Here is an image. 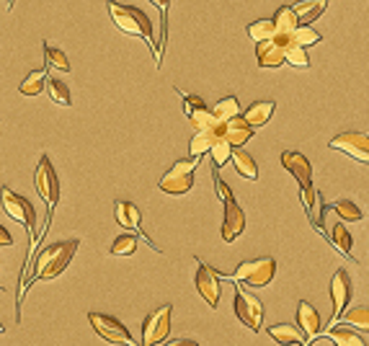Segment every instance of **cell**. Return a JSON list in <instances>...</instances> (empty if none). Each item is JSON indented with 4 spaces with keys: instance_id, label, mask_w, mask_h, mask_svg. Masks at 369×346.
Wrapping results in <instances>:
<instances>
[{
    "instance_id": "cell-32",
    "label": "cell",
    "mask_w": 369,
    "mask_h": 346,
    "mask_svg": "<svg viewBox=\"0 0 369 346\" xmlns=\"http://www.w3.org/2000/svg\"><path fill=\"white\" fill-rule=\"evenodd\" d=\"M189 122L194 124L196 132H214V129L223 124V122H217V119H214V114L207 109V106H205V109L194 111V114L189 117Z\"/></svg>"
},
{
    "instance_id": "cell-40",
    "label": "cell",
    "mask_w": 369,
    "mask_h": 346,
    "mask_svg": "<svg viewBox=\"0 0 369 346\" xmlns=\"http://www.w3.org/2000/svg\"><path fill=\"white\" fill-rule=\"evenodd\" d=\"M214 189H217V197L223 199V202H227V199H233V191H230V186L225 184L223 178L214 173Z\"/></svg>"
},
{
    "instance_id": "cell-1",
    "label": "cell",
    "mask_w": 369,
    "mask_h": 346,
    "mask_svg": "<svg viewBox=\"0 0 369 346\" xmlns=\"http://www.w3.org/2000/svg\"><path fill=\"white\" fill-rule=\"evenodd\" d=\"M80 240L78 238H73V240H59L55 246L49 248H41L37 261H34V271H31V277L23 282V292L26 287H31L34 282H49V279H57L65 269L70 267V261L75 256V251H78Z\"/></svg>"
},
{
    "instance_id": "cell-38",
    "label": "cell",
    "mask_w": 369,
    "mask_h": 346,
    "mask_svg": "<svg viewBox=\"0 0 369 346\" xmlns=\"http://www.w3.org/2000/svg\"><path fill=\"white\" fill-rule=\"evenodd\" d=\"M230 153H233V148L225 142V140H214L212 150H209V155H212V166L217 171L223 169V166H227L230 163Z\"/></svg>"
},
{
    "instance_id": "cell-5",
    "label": "cell",
    "mask_w": 369,
    "mask_h": 346,
    "mask_svg": "<svg viewBox=\"0 0 369 346\" xmlns=\"http://www.w3.org/2000/svg\"><path fill=\"white\" fill-rule=\"evenodd\" d=\"M199 166L196 158H186V160H176L173 169L165 171L163 178L158 181L160 191L171 194V197H184L194 189V171Z\"/></svg>"
},
{
    "instance_id": "cell-39",
    "label": "cell",
    "mask_w": 369,
    "mask_h": 346,
    "mask_svg": "<svg viewBox=\"0 0 369 346\" xmlns=\"http://www.w3.org/2000/svg\"><path fill=\"white\" fill-rule=\"evenodd\" d=\"M199 109H205V101L199 99V96H189V93H184V114L186 117H191V114Z\"/></svg>"
},
{
    "instance_id": "cell-43",
    "label": "cell",
    "mask_w": 369,
    "mask_h": 346,
    "mask_svg": "<svg viewBox=\"0 0 369 346\" xmlns=\"http://www.w3.org/2000/svg\"><path fill=\"white\" fill-rule=\"evenodd\" d=\"M150 3H155L158 8H160V16H163V29H165V10H168V0H150Z\"/></svg>"
},
{
    "instance_id": "cell-4",
    "label": "cell",
    "mask_w": 369,
    "mask_h": 346,
    "mask_svg": "<svg viewBox=\"0 0 369 346\" xmlns=\"http://www.w3.org/2000/svg\"><path fill=\"white\" fill-rule=\"evenodd\" d=\"M0 204H3L6 215H8L10 220H16L19 225H23V228L29 230L31 246H37V243H39V233H37V212H34L29 199L16 194V191H10L8 186H3L0 189Z\"/></svg>"
},
{
    "instance_id": "cell-25",
    "label": "cell",
    "mask_w": 369,
    "mask_h": 346,
    "mask_svg": "<svg viewBox=\"0 0 369 346\" xmlns=\"http://www.w3.org/2000/svg\"><path fill=\"white\" fill-rule=\"evenodd\" d=\"M44 83H47V70H31L29 75L21 80V96H39L44 93Z\"/></svg>"
},
{
    "instance_id": "cell-31",
    "label": "cell",
    "mask_w": 369,
    "mask_h": 346,
    "mask_svg": "<svg viewBox=\"0 0 369 346\" xmlns=\"http://www.w3.org/2000/svg\"><path fill=\"white\" fill-rule=\"evenodd\" d=\"M330 243H333V248H339L346 258H351V246H354V240H351L349 230L343 228L341 222H336L333 230H330Z\"/></svg>"
},
{
    "instance_id": "cell-33",
    "label": "cell",
    "mask_w": 369,
    "mask_h": 346,
    "mask_svg": "<svg viewBox=\"0 0 369 346\" xmlns=\"http://www.w3.org/2000/svg\"><path fill=\"white\" fill-rule=\"evenodd\" d=\"M212 114L217 122H227V119H233V117H240V101L235 99V96H227V99H223L214 106Z\"/></svg>"
},
{
    "instance_id": "cell-20",
    "label": "cell",
    "mask_w": 369,
    "mask_h": 346,
    "mask_svg": "<svg viewBox=\"0 0 369 346\" xmlns=\"http://www.w3.org/2000/svg\"><path fill=\"white\" fill-rule=\"evenodd\" d=\"M214 140H223V124L214 129V132H194V137L189 142V153H191V158H202L207 155L209 150H212Z\"/></svg>"
},
{
    "instance_id": "cell-17",
    "label": "cell",
    "mask_w": 369,
    "mask_h": 346,
    "mask_svg": "<svg viewBox=\"0 0 369 346\" xmlns=\"http://www.w3.org/2000/svg\"><path fill=\"white\" fill-rule=\"evenodd\" d=\"M253 132H256V129L248 127L243 117H233V119H227V122H223V140L233 150L243 148L245 142L253 137Z\"/></svg>"
},
{
    "instance_id": "cell-8",
    "label": "cell",
    "mask_w": 369,
    "mask_h": 346,
    "mask_svg": "<svg viewBox=\"0 0 369 346\" xmlns=\"http://www.w3.org/2000/svg\"><path fill=\"white\" fill-rule=\"evenodd\" d=\"M171 316H173V305L158 307L155 313L145 316L142 323V346H155L163 344L168 334H171Z\"/></svg>"
},
{
    "instance_id": "cell-34",
    "label": "cell",
    "mask_w": 369,
    "mask_h": 346,
    "mask_svg": "<svg viewBox=\"0 0 369 346\" xmlns=\"http://www.w3.org/2000/svg\"><path fill=\"white\" fill-rule=\"evenodd\" d=\"M330 209L339 215V220H343V222H359L364 215H361V209L354 204V202H349V199H341V202H333L330 204Z\"/></svg>"
},
{
    "instance_id": "cell-10",
    "label": "cell",
    "mask_w": 369,
    "mask_h": 346,
    "mask_svg": "<svg viewBox=\"0 0 369 346\" xmlns=\"http://www.w3.org/2000/svg\"><path fill=\"white\" fill-rule=\"evenodd\" d=\"M330 148L346 153L349 158L359 160V163H369V137L364 132H343L330 140Z\"/></svg>"
},
{
    "instance_id": "cell-9",
    "label": "cell",
    "mask_w": 369,
    "mask_h": 346,
    "mask_svg": "<svg viewBox=\"0 0 369 346\" xmlns=\"http://www.w3.org/2000/svg\"><path fill=\"white\" fill-rule=\"evenodd\" d=\"M233 307H235V316L240 318V323L245 328H251V331H258L263 323V305L258 297L248 295L243 287H235V300H233Z\"/></svg>"
},
{
    "instance_id": "cell-22",
    "label": "cell",
    "mask_w": 369,
    "mask_h": 346,
    "mask_svg": "<svg viewBox=\"0 0 369 346\" xmlns=\"http://www.w3.org/2000/svg\"><path fill=\"white\" fill-rule=\"evenodd\" d=\"M269 336L282 346H294V344L305 346V338H302L300 328L292 326V323H276V326H272L269 328Z\"/></svg>"
},
{
    "instance_id": "cell-14",
    "label": "cell",
    "mask_w": 369,
    "mask_h": 346,
    "mask_svg": "<svg viewBox=\"0 0 369 346\" xmlns=\"http://www.w3.org/2000/svg\"><path fill=\"white\" fill-rule=\"evenodd\" d=\"M194 282H196V289H199V295L205 297L207 305L217 307V302H220V279H217V271L207 267L205 261H199Z\"/></svg>"
},
{
    "instance_id": "cell-42",
    "label": "cell",
    "mask_w": 369,
    "mask_h": 346,
    "mask_svg": "<svg viewBox=\"0 0 369 346\" xmlns=\"http://www.w3.org/2000/svg\"><path fill=\"white\" fill-rule=\"evenodd\" d=\"M0 246H13V236L0 225Z\"/></svg>"
},
{
    "instance_id": "cell-3",
    "label": "cell",
    "mask_w": 369,
    "mask_h": 346,
    "mask_svg": "<svg viewBox=\"0 0 369 346\" xmlns=\"http://www.w3.org/2000/svg\"><path fill=\"white\" fill-rule=\"evenodd\" d=\"M227 277L238 282V285H245V287H266L272 285L274 277H276V261L272 256H263V258H251V261H243L240 267L235 269L233 274H223L217 271V279Z\"/></svg>"
},
{
    "instance_id": "cell-35",
    "label": "cell",
    "mask_w": 369,
    "mask_h": 346,
    "mask_svg": "<svg viewBox=\"0 0 369 346\" xmlns=\"http://www.w3.org/2000/svg\"><path fill=\"white\" fill-rule=\"evenodd\" d=\"M44 59H47V68L49 70H59V73H70V59L68 55L57 47H49L44 44Z\"/></svg>"
},
{
    "instance_id": "cell-6",
    "label": "cell",
    "mask_w": 369,
    "mask_h": 346,
    "mask_svg": "<svg viewBox=\"0 0 369 346\" xmlns=\"http://www.w3.org/2000/svg\"><path fill=\"white\" fill-rule=\"evenodd\" d=\"M88 323L93 326L98 336L108 341V344H119V346H137L132 334L126 331V326L122 320H117L114 316H106V313H88Z\"/></svg>"
},
{
    "instance_id": "cell-18",
    "label": "cell",
    "mask_w": 369,
    "mask_h": 346,
    "mask_svg": "<svg viewBox=\"0 0 369 346\" xmlns=\"http://www.w3.org/2000/svg\"><path fill=\"white\" fill-rule=\"evenodd\" d=\"M256 59L261 68H282L284 65V50L276 39L261 41L256 44Z\"/></svg>"
},
{
    "instance_id": "cell-29",
    "label": "cell",
    "mask_w": 369,
    "mask_h": 346,
    "mask_svg": "<svg viewBox=\"0 0 369 346\" xmlns=\"http://www.w3.org/2000/svg\"><path fill=\"white\" fill-rule=\"evenodd\" d=\"M248 37H251L256 44H261V41H269L276 37V29H274V21L272 19H261V21H253L251 26H248Z\"/></svg>"
},
{
    "instance_id": "cell-26",
    "label": "cell",
    "mask_w": 369,
    "mask_h": 346,
    "mask_svg": "<svg viewBox=\"0 0 369 346\" xmlns=\"http://www.w3.org/2000/svg\"><path fill=\"white\" fill-rule=\"evenodd\" d=\"M325 336L333 341V346H367V341L359 334H354V331H349V328L343 326H333Z\"/></svg>"
},
{
    "instance_id": "cell-27",
    "label": "cell",
    "mask_w": 369,
    "mask_h": 346,
    "mask_svg": "<svg viewBox=\"0 0 369 346\" xmlns=\"http://www.w3.org/2000/svg\"><path fill=\"white\" fill-rule=\"evenodd\" d=\"M339 320L343 323V326H354V328H361V331H367V328H369V307L367 305L351 307L349 313H341Z\"/></svg>"
},
{
    "instance_id": "cell-28",
    "label": "cell",
    "mask_w": 369,
    "mask_h": 346,
    "mask_svg": "<svg viewBox=\"0 0 369 346\" xmlns=\"http://www.w3.org/2000/svg\"><path fill=\"white\" fill-rule=\"evenodd\" d=\"M44 93H47V96L55 101V104H59V106H70V104H73L70 88L65 86V83H59V80L47 78V83H44Z\"/></svg>"
},
{
    "instance_id": "cell-19",
    "label": "cell",
    "mask_w": 369,
    "mask_h": 346,
    "mask_svg": "<svg viewBox=\"0 0 369 346\" xmlns=\"http://www.w3.org/2000/svg\"><path fill=\"white\" fill-rule=\"evenodd\" d=\"M274 109H276V104H274V101H256V104H251L248 111L240 114V117L245 119V124H248L251 129H258V127H263L269 119H272Z\"/></svg>"
},
{
    "instance_id": "cell-21",
    "label": "cell",
    "mask_w": 369,
    "mask_h": 346,
    "mask_svg": "<svg viewBox=\"0 0 369 346\" xmlns=\"http://www.w3.org/2000/svg\"><path fill=\"white\" fill-rule=\"evenodd\" d=\"M302 204H305L308 215H310V222L323 233L325 228H323V197H321V191H315L312 186L302 189Z\"/></svg>"
},
{
    "instance_id": "cell-23",
    "label": "cell",
    "mask_w": 369,
    "mask_h": 346,
    "mask_svg": "<svg viewBox=\"0 0 369 346\" xmlns=\"http://www.w3.org/2000/svg\"><path fill=\"white\" fill-rule=\"evenodd\" d=\"M328 6V0H302L297 6H290L292 13L297 16V21H305V23H312L315 19H321L323 10Z\"/></svg>"
},
{
    "instance_id": "cell-36",
    "label": "cell",
    "mask_w": 369,
    "mask_h": 346,
    "mask_svg": "<svg viewBox=\"0 0 369 346\" xmlns=\"http://www.w3.org/2000/svg\"><path fill=\"white\" fill-rule=\"evenodd\" d=\"M137 251V236L124 233L111 243V256H132Z\"/></svg>"
},
{
    "instance_id": "cell-11",
    "label": "cell",
    "mask_w": 369,
    "mask_h": 346,
    "mask_svg": "<svg viewBox=\"0 0 369 346\" xmlns=\"http://www.w3.org/2000/svg\"><path fill=\"white\" fill-rule=\"evenodd\" d=\"M330 300H333L330 326H339L341 313L346 310V305H349V300H351V277L343 269H339V271L333 274V279H330Z\"/></svg>"
},
{
    "instance_id": "cell-16",
    "label": "cell",
    "mask_w": 369,
    "mask_h": 346,
    "mask_svg": "<svg viewBox=\"0 0 369 346\" xmlns=\"http://www.w3.org/2000/svg\"><path fill=\"white\" fill-rule=\"evenodd\" d=\"M223 204H225L223 240L225 243H235V238L245 230V215H243V209H240V204L235 202V197L227 199V202H223Z\"/></svg>"
},
{
    "instance_id": "cell-44",
    "label": "cell",
    "mask_w": 369,
    "mask_h": 346,
    "mask_svg": "<svg viewBox=\"0 0 369 346\" xmlns=\"http://www.w3.org/2000/svg\"><path fill=\"white\" fill-rule=\"evenodd\" d=\"M0 334H6V326H3V323H0Z\"/></svg>"
},
{
    "instance_id": "cell-37",
    "label": "cell",
    "mask_w": 369,
    "mask_h": 346,
    "mask_svg": "<svg viewBox=\"0 0 369 346\" xmlns=\"http://www.w3.org/2000/svg\"><path fill=\"white\" fill-rule=\"evenodd\" d=\"M292 39H294V44H300L302 50H308L312 44H318L323 37L315 29H310V26H297V29L292 31Z\"/></svg>"
},
{
    "instance_id": "cell-15",
    "label": "cell",
    "mask_w": 369,
    "mask_h": 346,
    "mask_svg": "<svg viewBox=\"0 0 369 346\" xmlns=\"http://www.w3.org/2000/svg\"><path fill=\"white\" fill-rule=\"evenodd\" d=\"M282 166L290 171L292 176L297 178V184H300L302 189L312 186V166H310V160L305 158L302 153H297V150H284Z\"/></svg>"
},
{
    "instance_id": "cell-30",
    "label": "cell",
    "mask_w": 369,
    "mask_h": 346,
    "mask_svg": "<svg viewBox=\"0 0 369 346\" xmlns=\"http://www.w3.org/2000/svg\"><path fill=\"white\" fill-rule=\"evenodd\" d=\"M297 26H300V21H297V16L292 13L290 6H284V8L276 10V19H274V29H276V34H292Z\"/></svg>"
},
{
    "instance_id": "cell-13",
    "label": "cell",
    "mask_w": 369,
    "mask_h": 346,
    "mask_svg": "<svg viewBox=\"0 0 369 346\" xmlns=\"http://www.w3.org/2000/svg\"><path fill=\"white\" fill-rule=\"evenodd\" d=\"M297 328H300L302 338H305V346H310L315 338L323 336L321 316H318V310H315L310 302H305V300H300V305H297Z\"/></svg>"
},
{
    "instance_id": "cell-24",
    "label": "cell",
    "mask_w": 369,
    "mask_h": 346,
    "mask_svg": "<svg viewBox=\"0 0 369 346\" xmlns=\"http://www.w3.org/2000/svg\"><path fill=\"white\" fill-rule=\"evenodd\" d=\"M230 160L235 163V171L243 178H248V181H256V178H258V166H256V160H253L251 153H245L243 148L233 150V153H230Z\"/></svg>"
},
{
    "instance_id": "cell-12",
    "label": "cell",
    "mask_w": 369,
    "mask_h": 346,
    "mask_svg": "<svg viewBox=\"0 0 369 346\" xmlns=\"http://www.w3.org/2000/svg\"><path fill=\"white\" fill-rule=\"evenodd\" d=\"M117 222L122 225V228L132 230V236H140L142 240H145L147 246L153 248V251H158V253H163V248L155 246L153 243V238L145 236V230H142V218H140V209L132 204V202H117Z\"/></svg>"
},
{
    "instance_id": "cell-2",
    "label": "cell",
    "mask_w": 369,
    "mask_h": 346,
    "mask_svg": "<svg viewBox=\"0 0 369 346\" xmlns=\"http://www.w3.org/2000/svg\"><path fill=\"white\" fill-rule=\"evenodd\" d=\"M108 16L117 23V29H122L124 34H132V37H140L150 44V50L155 47V37H153V21L147 19L145 13L135 6H122L117 0H108L106 3Z\"/></svg>"
},
{
    "instance_id": "cell-41",
    "label": "cell",
    "mask_w": 369,
    "mask_h": 346,
    "mask_svg": "<svg viewBox=\"0 0 369 346\" xmlns=\"http://www.w3.org/2000/svg\"><path fill=\"white\" fill-rule=\"evenodd\" d=\"M163 346H199V344H196L194 338H173V341H168Z\"/></svg>"
},
{
    "instance_id": "cell-7",
    "label": "cell",
    "mask_w": 369,
    "mask_h": 346,
    "mask_svg": "<svg viewBox=\"0 0 369 346\" xmlns=\"http://www.w3.org/2000/svg\"><path fill=\"white\" fill-rule=\"evenodd\" d=\"M34 186L39 191V197L47 202V212L57 207L59 202V178L55 173V166L49 155H41L39 166H37V173H34Z\"/></svg>"
}]
</instances>
